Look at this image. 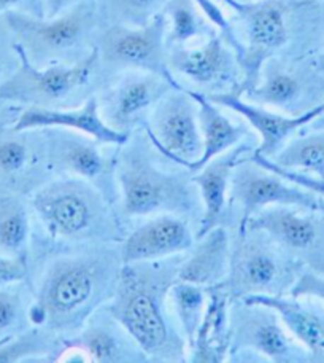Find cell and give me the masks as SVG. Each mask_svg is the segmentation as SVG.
<instances>
[{"label":"cell","mask_w":324,"mask_h":363,"mask_svg":"<svg viewBox=\"0 0 324 363\" xmlns=\"http://www.w3.org/2000/svg\"><path fill=\"white\" fill-rule=\"evenodd\" d=\"M121 268L116 244L88 245L53 257L28 311L30 325L48 327L64 340L76 335L112 298Z\"/></svg>","instance_id":"cell-1"},{"label":"cell","mask_w":324,"mask_h":363,"mask_svg":"<svg viewBox=\"0 0 324 363\" xmlns=\"http://www.w3.org/2000/svg\"><path fill=\"white\" fill-rule=\"evenodd\" d=\"M166 28L164 13L144 26L103 24L96 40L102 72L110 77L126 70L170 75Z\"/></svg>","instance_id":"cell-9"},{"label":"cell","mask_w":324,"mask_h":363,"mask_svg":"<svg viewBox=\"0 0 324 363\" xmlns=\"http://www.w3.org/2000/svg\"><path fill=\"white\" fill-rule=\"evenodd\" d=\"M209 301L196 338L187 347V362L223 363L231 355V296L223 285L209 287Z\"/></svg>","instance_id":"cell-24"},{"label":"cell","mask_w":324,"mask_h":363,"mask_svg":"<svg viewBox=\"0 0 324 363\" xmlns=\"http://www.w3.org/2000/svg\"><path fill=\"white\" fill-rule=\"evenodd\" d=\"M2 18L15 43L38 67L72 64L86 57L103 28L96 0L56 18H43L23 10H11Z\"/></svg>","instance_id":"cell-5"},{"label":"cell","mask_w":324,"mask_h":363,"mask_svg":"<svg viewBox=\"0 0 324 363\" xmlns=\"http://www.w3.org/2000/svg\"><path fill=\"white\" fill-rule=\"evenodd\" d=\"M320 64H321V67L324 69V53H323L321 57H320Z\"/></svg>","instance_id":"cell-41"},{"label":"cell","mask_w":324,"mask_h":363,"mask_svg":"<svg viewBox=\"0 0 324 363\" xmlns=\"http://www.w3.org/2000/svg\"><path fill=\"white\" fill-rule=\"evenodd\" d=\"M62 347L64 338L53 330L30 325L0 345V363L56 362Z\"/></svg>","instance_id":"cell-30"},{"label":"cell","mask_w":324,"mask_h":363,"mask_svg":"<svg viewBox=\"0 0 324 363\" xmlns=\"http://www.w3.org/2000/svg\"><path fill=\"white\" fill-rule=\"evenodd\" d=\"M51 176L43 129L16 131L0 125V182L6 190L32 194Z\"/></svg>","instance_id":"cell-17"},{"label":"cell","mask_w":324,"mask_h":363,"mask_svg":"<svg viewBox=\"0 0 324 363\" xmlns=\"http://www.w3.org/2000/svg\"><path fill=\"white\" fill-rule=\"evenodd\" d=\"M207 301H209V290L202 285L177 279L168 290V304L187 347L196 338L200 322L204 319Z\"/></svg>","instance_id":"cell-32"},{"label":"cell","mask_w":324,"mask_h":363,"mask_svg":"<svg viewBox=\"0 0 324 363\" xmlns=\"http://www.w3.org/2000/svg\"><path fill=\"white\" fill-rule=\"evenodd\" d=\"M186 254L122 264L113 295L103 304L140 346L148 362H187L186 341L168 304V290L178 279Z\"/></svg>","instance_id":"cell-2"},{"label":"cell","mask_w":324,"mask_h":363,"mask_svg":"<svg viewBox=\"0 0 324 363\" xmlns=\"http://www.w3.org/2000/svg\"><path fill=\"white\" fill-rule=\"evenodd\" d=\"M29 204L45 235L61 245L120 244L125 238L115 206L86 180L51 179L32 193Z\"/></svg>","instance_id":"cell-3"},{"label":"cell","mask_w":324,"mask_h":363,"mask_svg":"<svg viewBox=\"0 0 324 363\" xmlns=\"http://www.w3.org/2000/svg\"><path fill=\"white\" fill-rule=\"evenodd\" d=\"M86 2L93 0H38V5H40V16L56 18Z\"/></svg>","instance_id":"cell-38"},{"label":"cell","mask_w":324,"mask_h":363,"mask_svg":"<svg viewBox=\"0 0 324 363\" xmlns=\"http://www.w3.org/2000/svg\"><path fill=\"white\" fill-rule=\"evenodd\" d=\"M270 161L283 169L324 180V129L289 139Z\"/></svg>","instance_id":"cell-31"},{"label":"cell","mask_w":324,"mask_h":363,"mask_svg":"<svg viewBox=\"0 0 324 363\" xmlns=\"http://www.w3.org/2000/svg\"><path fill=\"white\" fill-rule=\"evenodd\" d=\"M28 2L29 0H0V18L11 10H21V6Z\"/></svg>","instance_id":"cell-39"},{"label":"cell","mask_w":324,"mask_h":363,"mask_svg":"<svg viewBox=\"0 0 324 363\" xmlns=\"http://www.w3.org/2000/svg\"><path fill=\"white\" fill-rule=\"evenodd\" d=\"M229 201L237 209V230L270 206H293L324 213V198L283 179L267 167L242 160L232 172Z\"/></svg>","instance_id":"cell-13"},{"label":"cell","mask_w":324,"mask_h":363,"mask_svg":"<svg viewBox=\"0 0 324 363\" xmlns=\"http://www.w3.org/2000/svg\"><path fill=\"white\" fill-rule=\"evenodd\" d=\"M232 239L224 225L197 238L178 268V281L215 287L221 285L229 274Z\"/></svg>","instance_id":"cell-23"},{"label":"cell","mask_w":324,"mask_h":363,"mask_svg":"<svg viewBox=\"0 0 324 363\" xmlns=\"http://www.w3.org/2000/svg\"><path fill=\"white\" fill-rule=\"evenodd\" d=\"M47 158L51 171L89 182L113 206H118L116 153L108 155L89 135L62 128H45Z\"/></svg>","instance_id":"cell-14"},{"label":"cell","mask_w":324,"mask_h":363,"mask_svg":"<svg viewBox=\"0 0 324 363\" xmlns=\"http://www.w3.org/2000/svg\"><path fill=\"white\" fill-rule=\"evenodd\" d=\"M30 204L16 191H0V254L28 258L30 244Z\"/></svg>","instance_id":"cell-28"},{"label":"cell","mask_w":324,"mask_h":363,"mask_svg":"<svg viewBox=\"0 0 324 363\" xmlns=\"http://www.w3.org/2000/svg\"><path fill=\"white\" fill-rule=\"evenodd\" d=\"M16 51L19 66L0 85V102L4 104L43 108L79 107L93 96L94 83L102 74L96 47L80 61L47 67L32 64L18 45Z\"/></svg>","instance_id":"cell-6"},{"label":"cell","mask_w":324,"mask_h":363,"mask_svg":"<svg viewBox=\"0 0 324 363\" xmlns=\"http://www.w3.org/2000/svg\"><path fill=\"white\" fill-rule=\"evenodd\" d=\"M293 298H313L324 304V272L301 271L288 291Z\"/></svg>","instance_id":"cell-35"},{"label":"cell","mask_w":324,"mask_h":363,"mask_svg":"<svg viewBox=\"0 0 324 363\" xmlns=\"http://www.w3.org/2000/svg\"><path fill=\"white\" fill-rule=\"evenodd\" d=\"M241 96L253 104L278 112H291V115L307 112L302 104L306 96V83L301 72L275 57H269L262 64L258 82L245 89Z\"/></svg>","instance_id":"cell-25"},{"label":"cell","mask_w":324,"mask_h":363,"mask_svg":"<svg viewBox=\"0 0 324 363\" xmlns=\"http://www.w3.org/2000/svg\"><path fill=\"white\" fill-rule=\"evenodd\" d=\"M248 152H251V145L242 142L241 145L213 158L196 172H191V180L197 186L202 203V216H200L196 239L216 226L224 225L228 216L232 172Z\"/></svg>","instance_id":"cell-22"},{"label":"cell","mask_w":324,"mask_h":363,"mask_svg":"<svg viewBox=\"0 0 324 363\" xmlns=\"http://www.w3.org/2000/svg\"><path fill=\"white\" fill-rule=\"evenodd\" d=\"M207 97L212 102L218 104L219 107L229 108L237 115H241L248 123V126L255 129L259 138V144L251 155L267 160L274 158L299 129L308 126L310 123L324 113V101L313 108L307 110V112L291 115L278 112V110H272L269 107L258 106V104L243 99L241 94L234 93V91L207 94Z\"/></svg>","instance_id":"cell-18"},{"label":"cell","mask_w":324,"mask_h":363,"mask_svg":"<svg viewBox=\"0 0 324 363\" xmlns=\"http://www.w3.org/2000/svg\"><path fill=\"white\" fill-rule=\"evenodd\" d=\"M29 274L28 258L0 254V287L24 282Z\"/></svg>","instance_id":"cell-37"},{"label":"cell","mask_w":324,"mask_h":363,"mask_svg":"<svg viewBox=\"0 0 324 363\" xmlns=\"http://www.w3.org/2000/svg\"><path fill=\"white\" fill-rule=\"evenodd\" d=\"M8 340H10V338H8ZM5 341H6V340H5ZM5 341H0V345H4V342H5Z\"/></svg>","instance_id":"cell-42"},{"label":"cell","mask_w":324,"mask_h":363,"mask_svg":"<svg viewBox=\"0 0 324 363\" xmlns=\"http://www.w3.org/2000/svg\"><path fill=\"white\" fill-rule=\"evenodd\" d=\"M64 341L83 349L94 363L148 362L145 352L105 306L97 309L79 333Z\"/></svg>","instance_id":"cell-21"},{"label":"cell","mask_w":324,"mask_h":363,"mask_svg":"<svg viewBox=\"0 0 324 363\" xmlns=\"http://www.w3.org/2000/svg\"><path fill=\"white\" fill-rule=\"evenodd\" d=\"M19 66V56L16 51L15 38L2 18L0 24V85L15 72Z\"/></svg>","instance_id":"cell-36"},{"label":"cell","mask_w":324,"mask_h":363,"mask_svg":"<svg viewBox=\"0 0 324 363\" xmlns=\"http://www.w3.org/2000/svg\"><path fill=\"white\" fill-rule=\"evenodd\" d=\"M167 69L173 77L210 89L207 94L238 93L243 79L234 48L216 29L196 43L167 48Z\"/></svg>","instance_id":"cell-15"},{"label":"cell","mask_w":324,"mask_h":363,"mask_svg":"<svg viewBox=\"0 0 324 363\" xmlns=\"http://www.w3.org/2000/svg\"><path fill=\"white\" fill-rule=\"evenodd\" d=\"M243 301L269 306L282 317L294 338L306 347L310 360L324 362V313L302 303L301 298L288 295H258L242 298Z\"/></svg>","instance_id":"cell-26"},{"label":"cell","mask_w":324,"mask_h":363,"mask_svg":"<svg viewBox=\"0 0 324 363\" xmlns=\"http://www.w3.org/2000/svg\"><path fill=\"white\" fill-rule=\"evenodd\" d=\"M166 16V47H185L210 35L215 28L196 0H168Z\"/></svg>","instance_id":"cell-29"},{"label":"cell","mask_w":324,"mask_h":363,"mask_svg":"<svg viewBox=\"0 0 324 363\" xmlns=\"http://www.w3.org/2000/svg\"><path fill=\"white\" fill-rule=\"evenodd\" d=\"M16 131H28V129H45V128H62L70 131L89 135L102 145L126 144L131 135L116 133L102 120L99 112L97 97L93 94L79 107L70 108H43V107H25L18 115L11 125Z\"/></svg>","instance_id":"cell-20"},{"label":"cell","mask_w":324,"mask_h":363,"mask_svg":"<svg viewBox=\"0 0 324 363\" xmlns=\"http://www.w3.org/2000/svg\"><path fill=\"white\" fill-rule=\"evenodd\" d=\"M191 172L161 167L151 155L146 135H134L116 152L118 206L125 218H148L159 213L196 217L202 213L199 190Z\"/></svg>","instance_id":"cell-4"},{"label":"cell","mask_w":324,"mask_h":363,"mask_svg":"<svg viewBox=\"0 0 324 363\" xmlns=\"http://www.w3.org/2000/svg\"><path fill=\"white\" fill-rule=\"evenodd\" d=\"M251 352L277 363L307 362L310 355L282 317L264 304L231 303V354Z\"/></svg>","instance_id":"cell-12"},{"label":"cell","mask_w":324,"mask_h":363,"mask_svg":"<svg viewBox=\"0 0 324 363\" xmlns=\"http://www.w3.org/2000/svg\"><path fill=\"white\" fill-rule=\"evenodd\" d=\"M301 263L288 255L265 233L248 228L237 233L231 268L221 284L231 300L258 295H288Z\"/></svg>","instance_id":"cell-7"},{"label":"cell","mask_w":324,"mask_h":363,"mask_svg":"<svg viewBox=\"0 0 324 363\" xmlns=\"http://www.w3.org/2000/svg\"><path fill=\"white\" fill-rule=\"evenodd\" d=\"M237 15L243 42L236 51L242 67L238 94L259 79L262 64L289 42V26L283 5L274 0H223Z\"/></svg>","instance_id":"cell-10"},{"label":"cell","mask_w":324,"mask_h":363,"mask_svg":"<svg viewBox=\"0 0 324 363\" xmlns=\"http://www.w3.org/2000/svg\"><path fill=\"white\" fill-rule=\"evenodd\" d=\"M196 242L191 222L175 213L148 217L121 239L122 264L158 262L190 252Z\"/></svg>","instance_id":"cell-19"},{"label":"cell","mask_w":324,"mask_h":363,"mask_svg":"<svg viewBox=\"0 0 324 363\" xmlns=\"http://www.w3.org/2000/svg\"><path fill=\"white\" fill-rule=\"evenodd\" d=\"M308 126L312 128V129H324V113H323V115H320L318 118L313 120L312 123H310Z\"/></svg>","instance_id":"cell-40"},{"label":"cell","mask_w":324,"mask_h":363,"mask_svg":"<svg viewBox=\"0 0 324 363\" xmlns=\"http://www.w3.org/2000/svg\"><path fill=\"white\" fill-rule=\"evenodd\" d=\"M178 86L173 75H159L144 70H126L113 75L96 94L102 120L116 133L132 135L144 129L153 108L168 91Z\"/></svg>","instance_id":"cell-11"},{"label":"cell","mask_w":324,"mask_h":363,"mask_svg":"<svg viewBox=\"0 0 324 363\" xmlns=\"http://www.w3.org/2000/svg\"><path fill=\"white\" fill-rule=\"evenodd\" d=\"M30 303L23 282L0 287V341L30 327L28 317Z\"/></svg>","instance_id":"cell-34"},{"label":"cell","mask_w":324,"mask_h":363,"mask_svg":"<svg viewBox=\"0 0 324 363\" xmlns=\"http://www.w3.org/2000/svg\"><path fill=\"white\" fill-rule=\"evenodd\" d=\"M144 133L153 150L187 172L202 157L197 102L180 83L156 104Z\"/></svg>","instance_id":"cell-8"},{"label":"cell","mask_w":324,"mask_h":363,"mask_svg":"<svg viewBox=\"0 0 324 363\" xmlns=\"http://www.w3.org/2000/svg\"><path fill=\"white\" fill-rule=\"evenodd\" d=\"M187 89V88H186ZM199 107V125L202 133L204 152L190 172H196L213 158L226 153L231 148L241 145L248 138V128L232 121L228 115L223 113L218 104L212 102L207 94L196 89H187Z\"/></svg>","instance_id":"cell-27"},{"label":"cell","mask_w":324,"mask_h":363,"mask_svg":"<svg viewBox=\"0 0 324 363\" xmlns=\"http://www.w3.org/2000/svg\"><path fill=\"white\" fill-rule=\"evenodd\" d=\"M318 213L293 206H270L253 216L237 233L248 228L262 231L294 260L324 272V218Z\"/></svg>","instance_id":"cell-16"},{"label":"cell","mask_w":324,"mask_h":363,"mask_svg":"<svg viewBox=\"0 0 324 363\" xmlns=\"http://www.w3.org/2000/svg\"><path fill=\"white\" fill-rule=\"evenodd\" d=\"M103 24L144 26L161 15L168 0H96Z\"/></svg>","instance_id":"cell-33"}]
</instances>
